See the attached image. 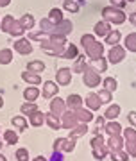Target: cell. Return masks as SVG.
<instances>
[{
    "mask_svg": "<svg viewBox=\"0 0 136 161\" xmlns=\"http://www.w3.org/2000/svg\"><path fill=\"white\" fill-rule=\"evenodd\" d=\"M4 108V100H2V97H0V109Z\"/></svg>",
    "mask_w": 136,
    "mask_h": 161,
    "instance_id": "cell-54",
    "label": "cell"
},
{
    "mask_svg": "<svg viewBox=\"0 0 136 161\" xmlns=\"http://www.w3.org/2000/svg\"><path fill=\"white\" fill-rule=\"evenodd\" d=\"M29 38H31V40H38V41H45V40L50 38V34H47V32H43V31H38V32H31Z\"/></svg>",
    "mask_w": 136,
    "mask_h": 161,
    "instance_id": "cell-41",
    "label": "cell"
},
{
    "mask_svg": "<svg viewBox=\"0 0 136 161\" xmlns=\"http://www.w3.org/2000/svg\"><path fill=\"white\" fill-rule=\"evenodd\" d=\"M125 149L131 158H136V142H125Z\"/></svg>",
    "mask_w": 136,
    "mask_h": 161,
    "instance_id": "cell-45",
    "label": "cell"
},
{
    "mask_svg": "<svg viewBox=\"0 0 136 161\" xmlns=\"http://www.w3.org/2000/svg\"><path fill=\"white\" fill-rule=\"evenodd\" d=\"M57 92H59V86H57L56 82H52V80H47L45 86H43V97L45 98H52L56 97Z\"/></svg>",
    "mask_w": 136,
    "mask_h": 161,
    "instance_id": "cell-16",
    "label": "cell"
},
{
    "mask_svg": "<svg viewBox=\"0 0 136 161\" xmlns=\"http://www.w3.org/2000/svg\"><path fill=\"white\" fill-rule=\"evenodd\" d=\"M40 97V90L36 86H29L25 88V92H23V98L27 100V102H34V100H38Z\"/></svg>",
    "mask_w": 136,
    "mask_h": 161,
    "instance_id": "cell-23",
    "label": "cell"
},
{
    "mask_svg": "<svg viewBox=\"0 0 136 161\" xmlns=\"http://www.w3.org/2000/svg\"><path fill=\"white\" fill-rule=\"evenodd\" d=\"M111 159L113 161H127L129 159V154L124 152V149L122 150H115V152H111Z\"/></svg>",
    "mask_w": 136,
    "mask_h": 161,
    "instance_id": "cell-39",
    "label": "cell"
},
{
    "mask_svg": "<svg viewBox=\"0 0 136 161\" xmlns=\"http://www.w3.org/2000/svg\"><path fill=\"white\" fill-rule=\"evenodd\" d=\"M108 150L109 152H115V150H122L124 149V138H122V134H115V136H109L108 140Z\"/></svg>",
    "mask_w": 136,
    "mask_h": 161,
    "instance_id": "cell-11",
    "label": "cell"
},
{
    "mask_svg": "<svg viewBox=\"0 0 136 161\" xmlns=\"http://www.w3.org/2000/svg\"><path fill=\"white\" fill-rule=\"evenodd\" d=\"M77 56H79V54H77V47H75L74 43H68L59 58L61 59H74V58H77Z\"/></svg>",
    "mask_w": 136,
    "mask_h": 161,
    "instance_id": "cell-22",
    "label": "cell"
},
{
    "mask_svg": "<svg viewBox=\"0 0 136 161\" xmlns=\"http://www.w3.org/2000/svg\"><path fill=\"white\" fill-rule=\"evenodd\" d=\"M90 68H93L95 72H106V68H108V59L106 58H99V59H91V64Z\"/></svg>",
    "mask_w": 136,
    "mask_h": 161,
    "instance_id": "cell-21",
    "label": "cell"
},
{
    "mask_svg": "<svg viewBox=\"0 0 136 161\" xmlns=\"http://www.w3.org/2000/svg\"><path fill=\"white\" fill-rule=\"evenodd\" d=\"M75 2H79V4H84V0H75Z\"/></svg>",
    "mask_w": 136,
    "mask_h": 161,
    "instance_id": "cell-56",
    "label": "cell"
},
{
    "mask_svg": "<svg viewBox=\"0 0 136 161\" xmlns=\"http://www.w3.org/2000/svg\"><path fill=\"white\" fill-rule=\"evenodd\" d=\"M45 124L50 127L52 131H57V129H61V122H59V116H54L50 115H45Z\"/></svg>",
    "mask_w": 136,
    "mask_h": 161,
    "instance_id": "cell-26",
    "label": "cell"
},
{
    "mask_svg": "<svg viewBox=\"0 0 136 161\" xmlns=\"http://www.w3.org/2000/svg\"><path fill=\"white\" fill-rule=\"evenodd\" d=\"M72 29H74L72 22H70V20H63L61 23L54 25V29H52L50 34L52 36H66V34H70V32H72Z\"/></svg>",
    "mask_w": 136,
    "mask_h": 161,
    "instance_id": "cell-7",
    "label": "cell"
},
{
    "mask_svg": "<svg viewBox=\"0 0 136 161\" xmlns=\"http://www.w3.org/2000/svg\"><path fill=\"white\" fill-rule=\"evenodd\" d=\"M48 22H52L54 25H57V23H61L65 18H63V13L61 9H57V7H54V9H50V13H48V18H47Z\"/></svg>",
    "mask_w": 136,
    "mask_h": 161,
    "instance_id": "cell-25",
    "label": "cell"
},
{
    "mask_svg": "<svg viewBox=\"0 0 136 161\" xmlns=\"http://www.w3.org/2000/svg\"><path fill=\"white\" fill-rule=\"evenodd\" d=\"M104 131L108 132V136H115V134H122V125L116 122L109 120L108 124H104Z\"/></svg>",
    "mask_w": 136,
    "mask_h": 161,
    "instance_id": "cell-19",
    "label": "cell"
},
{
    "mask_svg": "<svg viewBox=\"0 0 136 161\" xmlns=\"http://www.w3.org/2000/svg\"><path fill=\"white\" fill-rule=\"evenodd\" d=\"M34 111H38V106H36V104L34 102H25V104H22V113L23 115H32Z\"/></svg>",
    "mask_w": 136,
    "mask_h": 161,
    "instance_id": "cell-37",
    "label": "cell"
},
{
    "mask_svg": "<svg viewBox=\"0 0 136 161\" xmlns=\"http://www.w3.org/2000/svg\"><path fill=\"white\" fill-rule=\"evenodd\" d=\"M84 102H86V106H88V109H90V111H99V109H100V106H102L100 98H99L97 93H90V95L86 97Z\"/></svg>",
    "mask_w": 136,
    "mask_h": 161,
    "instance_id": "cell-14",
    "label": "cell"
},
{
    "mask_svg": "<svg viewBox=\"0 0 136 161\" xmlns=\"http://www.w3.org/2000/svg\"><path fill=\"white\" fill-rule=\"evenodd\" d=\"M14 50L16 52H20V54H31L32 52V45L29 43V40L27 38H20V40H16L14 41Z\"/></svg>",
    "mask_w": 136,
    "mask_h": 161,
    "instance_id": "cell-12",
    "label": "cell"
},
{
    "mask_svg": "<svg viewBox=\"0 0 136 161\" xmlns=\"http://www.w3.org/2000/svg\"><path fill=\"white\" fill-rule=\"evenodd\" d=\"M52 161H63V152H61V150H54V154H52Z\"/></svg>",
    "mask_w": 136,
    "mask_h": 161,
    "instance_id": "cell-50",
    "label": "cell"
},
{
    "mask_svg": "<svg viewBox=\"0 0 136 161\" xmlns=\"http://www.w3.org/2000/svg\"><path fill=\"white\" fill-rule=\"evenodd\" d=\"M104 124H106V118H104V116H99V118H97V122H95V129H93V132H95V134H99V132L104 129Z\"/></svg>",
    "mask_w": 136,
    "mask_h": 161,
    "instance_id": "cell-46",
    "label": "cell"
},
{
    "mask_svg": "<svg viewBox=\"0 0 136 161\" xmlns=\"http://www.w3.org/2000/svg\"><path fill=\"white\" fill-rule=\"evenodd\" d=\"M90 131V129H88V125H86V124H77V125L74 127V129H70V138L72 140H77V138H81V136H84L86 132Z\"/></svg>",
    "mask_w": 136,
    "mask_h": 161,
    "instance_id": "cell-17",
    "label": "cell"
},
{
    "mask_svg": "<svg viewBox=\"0 0 136 161\" xmlns=\"http://www.w3.org/2000/svg\"><path fill=\"white\" fill-rule=\"evenodd\" d=\"M74 149H75V140L72 138H57L54 142V150H61L63 154L72 152Z\"/></svg>",
    "mask_w": 136,
    "mask_h": 161,
    "instance_id": "cell-5",
    "label": "cell"
},
{
    "mask_svg": "<svg viewBox=\"0 0 136 161\" xmlns=\"http://www.w3.org/2000/svg\"><path fill=\"white\" fill-rule=\"evenodd\" d=\"M118 115H120V106L118 104H111L108 109H106V113H104V118L106 120H115Z\"/></svg>",
    "mask_w": 136,
    "mask_h": 161,
    "instance_id": "cell-27",
    "label": "cell"
},
{
    "mask_svg": "<svg viewBox=\"0 0 136 161\" xmlns=\"http://www.w3.org/2000/svg\"><path fill=\"white\" fill-rule=\"evenodd\" d=\"M125 48L131 52H136V32H131V34L125 36Z\"/></svg>",
    "mask_w": 136,
    "mask_h": 161,
    "instance_id": "cell-31",
    "label": "cell"
},
{
    "mask_svg": "<svg viewBox=\"0 0 136 161\" xmlns=\"http://www.w3.org/2000/svg\"><path fill=\"white\" fill-rule=\"evenodd\" d=\"M81 45L84 47V50H86V54H88L90 59H99V58L104 56V45L99 43L93 34H84L82 36V38H81Z\"/></svg>",
    "mask_w": 136,
    "mask_h": 161,
    "instance_id": "cell-1",
    "label": "cell"
},
{
    "mask_svg": "<svg viewBox=\"0 0 136 161\" xmlns=\"http://www.w3.org/2000/svg\"><path fill=\"white\" fill-rule=\"evenodd\" d=\"M65 102H66V108L75 111V109H79V108H82V102H84V100L81 98V95H70Z\"/></svg>",
    "mask_w": 136,
    "mask_h": 161,
    "instance_id": "cell-18",
    "label": "cell"
},
{
    "mask_svg": "<svg viewBox=\"0 0 136 161\" xmlns=\"http://www.w3.org/2000/svg\"><path fill=\"white\" fill-rule=\"evenodd\" d=\"M9 2H11V0H0V7H6V6H9Z\"/></svg>",
    "mask_w": 136,
    "mask_h": 161,
    "instance_id": "cell-52",
    "label": "cell"
},
{
    "mask_svg": "<svg viewBox=\"0 0 136 161\" xmlns=\"http://www.w3.org/2000/svg\"><path fill=\"white\" fill-rule=\"evenodd\" d=\"M43 124H45V115H43L40 109L34 111L32 115H31V125L40 127V125H43Z\"/></svg>",
    "mask_w": 136,
    "mask_h": 161,
    "instance_id": "cell-28",
    "label": "cell"
},
{
    "mask_svg": "<svg viewBox=\"0 0 136 161\" xmlns=\"http://www.w3.org/2000/svg\"><path fill=\"white\" fill-rule=\"evenodd\" d=\"M2 31L7 32V34H11V36H22L25 29L20 25L18 20H14L11 14H7V16L2 20Z\"/></svg>",
    "mask_w": 136,
    "mask_h": 161,
    "instance_id": "cell-3",
    "label": "cell"
},
{
    "mask_svg": "<svg viewBox=\"0 0 136 161\" xmlns=\"http://www.w3.org/2000/svg\"><path fill=\"white\" fill-rule=\"evenodd\" d=\"M104 90H108V92L113 93L115 90H116V79H113V77L104 79Z\"/></svg>",
    "mask_w": 136,
    "mask_h": 161,
    "instance_id": "cell-42",
    "label": "cell"
},
{
    "mask_svg": "<svg viewBox=\"0 0 136 161\" xmlns=\"http://www.w3.org/2000/svg\"><path fill=\"white\" fill-rule=\"evenodd\" d=\"M16 161H29V150L27 149H18L16 150Z\"/></svg>",
    "mask_w": 136,
    "mask_h": 161,
    "instance_id": "cell-44",
    "label": "cell"
},
{
    "mask_svg": "<svg viewBox=\"0 0 136 161\" xmlns=\"http://www.w3.org/2000/svg\"><path fill=\"white\" fill-rule=\"evenodd\" d=\"M91 149H95V147H99V145H104V138H102L100 134H95L93 138H91Z\"/></svg>",
    "mask_w": 136,
    "mask_h": 161,
    "instance_id": "cell-47",
    "label": "cell"
},
{
    "mask_svg": "<svg viewBox=\"0 0 136 161\" xmlns=\"http://www.w3.org/2000/svg\"><path fill=\"white\" fill-rule=\"evenodd\" d=\"M129 20H131V23L136 27V13H133V14H129Z\"/></svg>",
    "mask_w": 136,
    "mask_h": 161,
    "instance_id": "cell-51",
    "label": "cell"
},
{
    "mask_svg": "<svg viewBox=\"0 0 136 161\" xmlns=\"http://www.w3.org/2000/svg\"><path fill=\"white\" fill-rule=\"evenodd\" d=\"M124 138L125 142H136V129H133V127L124 129Z\"/></svg>",
    "mask_w": 136,
    "mask_h": 161,
    "instance_id": "cell-43",
    "label": "cell"
},
{
    "mask_svg": "<svg viewBox=\"0 0 136 161\" xmlns=\"http://www.w3.org/2000/svg\"><path fill=\"white\" fill-rule=\"evenodd\" d=\"M75 118H77V122H81V124H88V122L93 120V113H91L90 109H82V108H79V109H75Z\"/></svg>",
    "mask_w": 136,
    "mask_h": 161,
    "instance_id": "cell-15",
    "label": "cell"
},
{
    "mask_svg": "<svg viewBox=\"0 0 136 161\" xmlns=\"http://www.w3.org/2000/svg\"><path fill=\"white\" fill-rule=\"evenodd\" d=\"M88 66H90V64L86 63L84 56H77V61H75V64L72 66V72H77V74H81V72H82V74H84L86 70H88Z\"/></svg>",
    "mask_w": 136,
    "mask_h": 161,
    "instance_id": "cell-24",
    "label": "cell"
},
{
    "mask_svg": "<svg viewBox=\"0 0 136 161\" xmlns=\"http://www.w3.org/2000/svg\"><path fill=\"white\" fill-rule=\"evenodd\" d=\"M4 140H6L9 145H14V143H18V134L14 131H11V129H9V131L4 132Z\"/></svg>",
    "mask_w": 136,
    "mask_h": 161,
    "instance_id": "cell-38",
    "label": "cell"
},
{
    "mask_svg": "<svg viewBox=\"0 0 136 161\" xmlns=\"http://www.w3.org/2000/svg\"><path fill=\"white\" fill-rule=\"evenodd\" d=\"M108 147H106V143L104 145H99V147H95L93 149V158H97V159H104L106 156H108Z\"/></svg>",
    "mask_w": 136,
    "mask_h": 161,
    "instance_id": "cell-33",
    "label": "cell"
},
{
    "mask_svg": "<svg viewBox=\"0 0 136 161\" xmlns=\"http://www.w3.org/2000/svg\"><path fill=\"white\" fill-rule=\"evenodd\" d=\"M129 2H134V0H129Z\"/></svg>",
    "mask_w": 136,
    "mask_h": 161,
    "instance_id": "cell-58",
    "label": "cell"
},
{
    "mask_svg": "<svg viewBox=\"0 0 136 161\" xmlns=\"http://www.w3.org/2000/svg\"><path fill=\"white\" fill-rule=\"evenodd\" d=\"M13 125H14V127H16V129H20V131H25V129H27V125H29V124H27V120H25V118H23V116H14V118H13Z\"/></svg>",
    "mask_w": 136,
    "mask_h": 161,
    "instance_id": "cell-35",
    "label": "cell"
},
{
    "mask_svg": "<svg viewBox=\"0 0 136 161\" xmlns=\"http://www.w3.org/2000/svg\"><path fill=\"white\" fill-rule=\"evenodd\" d=\"M0 161H7V159H6V158H4L2 154H0Z\"/></svg>",
    "mask_w": 136,
    "mask_h": 161,
    "instance_id": "cell-55",
    "label": "cell"
},
{
    "mask_svg": "<svg viewBox=\"0 0 136 161\" xmlns=\"http://www.w3.org/2000/svg\"><path fill=\"white\" fill-rule=\"evenodd\" d=\"M104 38H106V43H108V45H118L120 43V38H122V34H120V31H111V32H109L108 36H104Z\"/></svg>",
    "mask_w": 136,
    "mask_h": 161,
    "instance_id": "cell-29",
    "label": "cell"
},
{
    "mask_svg": "<svg viewBox=\"0 0 136 161\" xmlns=\"http://www.w3.org/2000/svg\"><path fill=\"white\" fill-rule=\"evenodd\" d=\"M13 61V50L11 48H2L0 50V64H9Z\"/></svg>",
    "mask_w": 136,
    "mask_h": 161,
    "instance_id": "cell-30",
    "label": "cell"
},
{
    "mask_svg": "<svg viewBox=\"0 0 136 161\" xmlns=\"http://www.w3.org/2000/svg\"><path fill=\"white\" fill-rule=\"evenodd\" d=\"M56 80L57 84H61V86H68L70 82H72V70L70 68H59L56 74Z\"/></svg>",
    "mask_w": 136,
    "mask_h": 161,
    "instance_id": "cell-10",
    "label": "cell"
},
{
    "mask_svg": "<svg viewBox=\"0 0 136 161\" xmlns=\"http://www.w3.org/2000/svg\"><path fill=\"white\" fill-rule=\"evenodd\" d=\"M63 7L70 13H77L79 11V2H75V0H65L63 2Z\"/></svg>",
    "mask_w": 136,
    "mask_h": 161,
    "instance_id": "cell-36",
    "label": "cell"
},
{
    "mask_svg": "<svg viewBox=\"0 0 136 161\" xmlns=\"http://www.w3.org/2000/svg\"><path fill=\"white\" fill-rule=\"evenodd\" d=\"M102 16H104V22L108 23H115V25H122L125 22V14L124 9H116V7L109 6L102 9Z\"/></svg>",
    "mask_w": 136,
    "mask_h": 161,
    "instance_id": "cell-2",
    "label": "cell"
},
{
    "mask_svg": "<svg viewBox=\"0 0 136 161\" xmlns=\"http://www.w3.org/2000/svg\"><path fill=\"white\" fill-rule=\"evenodd\" d=\"M97 95H99V98H100L102 104H109L111 100H113V95H111V92H108V90H100Z\"/></svg>",
    "mask_w": 136,
    "mask_h": 161,
    "instance_id": "cell-40",
    "label": "cell"
},
{
    "mask_svg": "<svg viewBox=\"0 0 136 161\" xmlns=\"http://www.w3.org/2000/svg\"><path fill=\"white\" fill-rule=\"evenodd\" d=\"M77 124H79V122L75 118L74 111H65L61 115V127H65V129H74Z\"/></svg>",
    "mask_w": 136,
    "mask_h": 161,
    "instance_id": "cell-9",
    "label": "cell"
},
{
    "mask_svg": "<svg viewBox=\"0 0 136 161\" xmlns=\"http://www.w3.org/2000/svg\"><path fill=\"white\" fill-rule=\"evenodd\" d=\"M127 120L131 122V125L136 127V111H131L129 115H127Z\"/></svg>",
    "mask_w": 136,
    "mask_h": 161,
    "instance_id": "cell-49",
    "label": "cell"
},
{
    "mask_svg": "<svg viewBox=\"0 0 136 161\" xmlns=\"http://www.w3.org/2000/svg\"><path fill=\"white\" fill-rule=\"evenodd\" d=\"M18 22H20V25H22L25 31H27V29H32V27H34V18H32V14H23V16L20 18Z\"/></svg>",
    "mask_w": 136,
    "mask_h": 161,
    "instance_id": "cell-32",
    "label": "cell"
},
{
    "mask_svg": "<svg viewBox=\"0 0 136 161\" xmlns=\"http://www.w3.org/2000/svg\"><path fill=\"white\" fill-rule=\"evenodd\" d=\"M125 4H127L125 0H111V6H113V7H116V9H124V7H125Z\"/></svg>",
    "mask_w": 136,
    "mask_h": 161,
    "instance_id": "cell-48",
    "label": "cell"
},
{
    "mask_svg": "<svg viewBox=\"0 0 136 161\" xmlns=\"http://www.w3.org/2000/svg\"><path fill=\"white\" fill-rule=\"evenodd\" d=\"M27 70L29 72H36V74H40V72L45 70V63H43V61H31V63L27 64Z\"/></svg>",
    "mask_w": 136,
    "mask_h": 161,
    "instance_id": "cell-34",
    "label": "cell"
},
{
    "mask_svg": "<svg viewBox=\"0 0 136 161\" xmlns=\"http://www.w3.org/2000/svg\"><path fill=\"white\" fill-rule=\"evenodd\" d=\"M66 111V102L65 98H59V97H54L50 102V113L54 116H61L63 113Z\"/></svg>",
    "mask_w": 136,
    "mask_h": 161,
    "instance_id": "cell-8",
    "label": "cell"
},
{
    "mask_svg": "<svg viewBox=\"0 0 136 161\" xmlns=\"http://www.w3.org/2000/svg\"><path fill=\"white\" fill-rule=\"evenodd\" d=\"M22 79L25 80V82H29L31 86H40L41 84V77L40 74H36V72H22Z\"/></svg>",
    "mask_w": 136,
    "mask_h": 161,
    "instance_id": "cell-13",
    "label": "cell"
},
{
    "mask_svg": "<svg viewBox=\"0 0 136 161\" xmlns=\"http://www.w3.org/2000/svg\"><path fill=\"white\" fill-rule=\"evenodd\" d=\"M82 82H84V86H88V88H95V86L100 84V75H99V72H95L93 68L88 66V70L82 74Z\"/></svg>",
    "mask_w": 136,
    "mask_h": 161,
    "instance_id": "cell-4",
    "label": "cell"
},
{
    "mask_svg": "<svg viewBox=\"0 0 136 161\" xmlns=\"http://www.w3.org/2000/svg\"><path fill=\"white\" fill-rule=\"evenodd\" d=\"M124 58H125V48H124V47L113 45L111 48H109V54H108V58H106V59H109V63L116 64V63H120Z\"/></svg>",
    "mask_w": 136,
    "mask_h": 161,
    "instance_id": "cell-6",
    "label": "cell"
},
{
    "mask_svg": "<svg viewBox=\"0 0 136 161\" xmlns=\"http://www.w3.org/2000/svg\"><path fill=\"white\" fill-rule=\"evenodd\" d=\"M0 149H2V142H0Z\"/></svg>",
    "mask_w": 136,
    "mask_h": 161,
    "instance_id": "cell-57",
    "label": "cell"
},
{
    "mask_svg": "<svg viewBox=\"0 0 136 161\" xmlns=\"http://www.w3.org/2000/svg\"><path fill=\"white\" fill-rule=\"evenodd\" d=\"M32 161H47L45 158H43V156H36V158H34Z\"/></svg>",
    "mask_w": 136,
    "mask_h": 161,
    "instance_id": "cell-53",
    "label": "cell"
},
{
    "mask_svg": "<svg viewBox=\"0 0 136 161\" xmlns=\"http://www.w3.org/2000/svg\"><path fill=\"white\" fill-rule=\"evenodd\" d=\"M93 29H95V34L97 36H108L109 32H111V23H108V22H97Z\"/></svg>",
    "mask_w": 136,
    "mask_h": 161,
    "instance_id": "cell-20",
    "label": "cell"
}]
</instances>
